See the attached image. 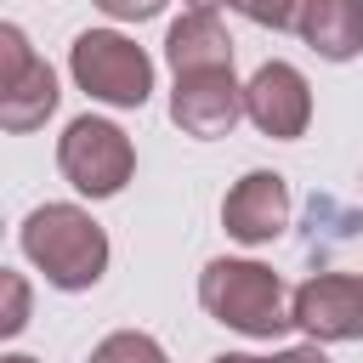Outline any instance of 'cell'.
<instances>
[{
	"label": "cell",
	"instance_id": "1",
	"mask_svg": "<svg viewBox=\"0 0 363 363\" xmlns=\"http://www.w3.org/2000/svg\"><path fill=\"white\" fill-rule=\"evenodd\" d=\"M23 255L34 261V272H45L51 289H96L108 272V233L91 210L79 204H40L28 210V221L17 227Z\"/></svg>",
	"mask_w": 363,
	"mask_h": 363
},
{
	"label": "cell",
	"instance_id": "2",
	"mask_svg": "<svg viewBox=\"0 0 363 363\" xmlns=\"http://www.w3.org/2000/svg\"><path fill=\"white\" fill-rule=\"evenodd\" d=\"M199 306L216 323H227V329H238L250 340H272V335L295 329L284 278L267 261H250V255H216L199 272Z\"/></svg>",
	"mask_w": 363,
	"mask_h": 363
},
{
	"label": "cell",
	"instance_id": "3",
	"mask_svg": "<svg viewBox=\"0 0 363 363\" xmlns=\"http://www.w3.org/2000/svg\"><path fill=\"white\" fill-rule=\"evenodd\" d=\"M74 85L102 108H142L153 96V57L119 28H85L68 45Z\"/></svg>",
	"mask_w": 363,
	"mask_h": 363
},
{
	"label": "cell",
	"instance_id": "4",
	"mask_svg": "<svg viewBox=\"0 0 363 363\" xmlns=\"http://www.w3.org/2000/svg\"><path fill=\"white\" fill-rule=\"evenodd\" d=\"M57 170H62V182H68L74 193H85V199H113V193H125V182L136 176V147H130V136H125L113 119L79 113V119H68L62 136H57Z\"/></svg>",
	"mask_w": 363,
	"mask_h": 363
},
{
	"label": "cell",
	"instance_id": "5",
	"mask_svg": "<svg viewBox=\"0 0 363 363\" xmlns=\"http://www.w3.org/2000/svg\"><path fill=\"white\" fill-rule=\"evenodd\" d=\"M295 329L318 346L329 340H363V272H312L289 295Z\"/></svg>",
	"mask_w": 363,
	"mask_h": 363
},
{
	"label": "cell",
	"instance_id": "6",
	"mask_svg": "<svg viewBox=\"0 0 363 363\" xmlns=\"http://www.w3.org/2000/svg\"><path fill=\"white\" fill-rule=\"evenodd\" d=\"M244 119L272 136V142H295L312 125V85L295 62H261L244 85Z\"/></svg>",
	"mask_w": 363,
	"mask_h": 363
},
{
	"label": "cell",
	"instance_id": "7",
	"mask_svg": "<svg viewBox=\"0 0 363 363\" xmlns=\"http://www.w3.org/2000/svg\"><path fill=\"white\" fill-rule=\"evenodd\" d=\"M170 119L182 125V136H199V142L233 136V125L244 119V85L233 79V68L176 74V91H170Z\"/></svg>",
	"mask_w": 363,
	"mask_h": 363
},
{
	"label": "cell",
	"instance_id": "8",
	"mask_svg": "<svg viewBox=\"0 0 363 363\" xmlns=\"http://www.w3.org/2000/svg\"><path fill=\"white\" fill-rule=\"evenodd\" d=\"M221 227L238 244H272L289 227V182L278 170H244L221 199Z\"/></svg>",
	"mask_w": 363,
	"mask_h": 363
},
{
	"label": "cell",
	"instance_id": "9",
	"mask_svg": "<svg viewBox=\"0 0 363 363\" xmlns=\"http://www.w3.org/2000/svg\"><path fill=\"white\" fill-rule=\"evenodd\" d=\"M164 62L176 74H199V68H233V34L216 17V6H187L170 34H164Z\"/></svg>",
	"mask_w": 363,
	"mask_h": 363
},
{
	"label": "cell",
	"instance_id": "10",
	"mask_svg": "<svg viewBox=\"0 0 363 363\" xmlns=\"http://www.w3.org/2000/svg\"><path fill=\"white\" fill-rule=\"evenodd\" d=\"M295 34L323 62H352L363 57V0H301Z\"/></svg>",
	"mask_w": 363,
	"mask_h": 363
},
{
	"label": "cell",
	"instance_id": "11",
	"mask_svg": "<svg viewBox=\"0 0 363 363\" xmlns=\"http://www.w3.org/2000/svg\"><path fill=\"white\" fill-rule=\"evenodd\" d=\"M57 74H51V62L40 57L28 74H17L11 85H0V125L11 130V136H23V130H40L51 113H57Z\"/></svg>",
	"mask_w": 363,
	"mask_h": 363
},
{
	"label": "cell",
	"instance_id": "12",
	"mask_svg": "<svg viewBox=\"0 0 363 363\" xmlns=\"http://www.w3.org/2000/svg\"><path fill=\"white\" fill-rule=\"evenodd\" d=\"M85 363H170V357H164V346H159L153 335H142V329H113V335H102V340L91 346Z\"/></svg>",
	"mask_w": 363,
	"mask_h": 363
},
{
	"label": "cell",
	"instance_id": "13",
	"mask_svg": "<svg viewBox=\"0 0 363 363\" xmlns=\"http://www.w3.org/2000/svg\"><path fill=\"white\" fill-rule=\"evenodd\" d=\"M0 295H6V306H0V335L11 340V335L28 329V278H23L17 267H0Z\"/></svg>",
	"mask_w": 363,
	"mask_h": 363
},
{
	"label": "cell",
	"instance_id": "14",
	"mask_svg": "<svg viewBox=\"0 0 363 363\" xmlns=\"http://www.w3.org/2000/svg\"><path fill=\"white\" fill-rule=\"evenodd\" d=\"M238 17H250L255 28H295V17H301V0H227Z\"/></svg>",
	"mask_w": 363,
	"mask_h": 363
},
{
	"label": "cell",
	"instance_id": "15",
	"mask_svg": "<svg viewBox=\"0 0 363 363\" xmlns=\"http://www.w3.org/2000/svg\"><path fill=\"white\" fill-rule=\"evenodd\" d=\"M210 363H329V352H323L318 340H301V346H284V352H272V357H255V352H221V357H210Z\"/></svg>",
	"mask_w": 363,
	"mask_h": 363
},
{
	"label": "cell",
	"instance_id": "16",
	"mask_svg": "<svg viewBox=\"0 0 363 363\" xmlns=\"http://www.w3.org/2000/svg\"><path fill=\"white\" fill-rule=\"evenodd\" d=\"M102 17H113V23H147V17H159L164 11V0H91Z\"/></svg>",
	"mask_w": 363,
	"mask_h": 363
},
{
	"label": "cell",
	"instance_id": "17",
	"mask_svg": "<svg viewBox=\"0 0 363 363\" xmlns=\"http://www.w3.org/2000/svg\"><path fill=\"white\" fill-rule=\"evenodd\" d=\"M0 363H34V357H23V352H6V357H0Z\"/></svg>",
	"mask_w": 363,
	"mask_h": 363
},
{
	"label": "cell",
	"instance_id": "18",
	"mask_svg": "<svg viewBox=\"0 0 363 363\" xmlns=\"http://www.w3.org/2000/svg\"><path fill=\"white\" fill-rule=\"evenodd\" d=\"M187 6H221V0H187Z\"/></svg>",
	"mask_w": 363,
	"mask_h": 363
},
{
	"label": "cell",
	"instance_id": "19",
	"mask_svg": "<svg viewBox=\"0 0 363 363\" xmlns=\"http://www.w3.org/2000/svg\"><path fill=\"white\" fill-rule=\"evenodd\" d=\"M357 182H363V176H357Z\"/></svg>",
	"mask_w": 363,
	"mask_h": 363
}]
</instances>
